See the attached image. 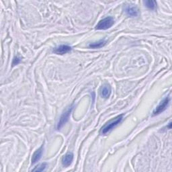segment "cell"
Here are the masks:
<instances>
[{"instance_id": "30bf717a", "label": "cell", "mask_w": 172, "mask_h": 172, "mask_svg": "<svg viewBox=\"0 0 172 172\" xmlns=\"http://www.w3.org/2000/svg\"><path fill=\"white\" fill-rule=\"evenodd\" d=\"M106 43V41L105 40H101L97 42H96V43H90L89 44V47L91 49H99L104 46Z\"/></svg>"}, {"instance_id": "ba28073f", "label": "cell", "mask_w": 172, "mask_h": 172, "mask_svg": "<svg viewBox=\"0 0 172 172\" xmlns=\"http://www.w3.org/2000/svg\"><path fill=\"white\" fill-rule=\"evenodd\" d=\"M43 152V147L42 146L40 148H39L38 150H36L32 157V164H34L36 162H38L42 157Z\"/></svg>"}, {"instance_id": "7a4b0ae2", "label": "cell", "mask_w": 172, "mask_h": 172, "mask_svg": "<svg viewBox=\"0 0 172 172\" xmlns=\"http://www.w3.org/2000/svg\"><path fill=\"white\" fill-rule=\"evenodd\" d=\"M114 23V20L112 17H107L100 20L96 26L97 30H107L112 27Z\"/></svg>"}, {"instance_id": "277c9868", "label": "cell", "mask_w": 172, "mask_h": 172, "mask_svg": "<svg viewBox=\"0 0 172 172\" xmlns=\"http://www.w3.org/2000/svg\"><path fill=\"white\" fill-rule=\"evenodd\" d=\"M72 109H73V106L69 107V108L63 114V115L61 116V118H60L59 122L57 124V128L58 130L61 129L64 126V124L68 121L69 116H70V114L71 112Z\"/></svg>"}, {"instance_id": "3957f363", "label": "cell", "mask_w": 172, "mask_h": 172, "mask_svg": "<svg viewBox=\"0 0 172 172\" xmlns=\"http://www.w3.org/2000/svg\"><path fill=\"white\" fill-rule=\"evenodd\" d=\"M169 100L170 99L169 97H165V98L161 102V103L158 105V106L155 109V110L153 111V116L159 114L160 113L163 112L164 110H165L167 106H168L169 103Z\"/></svg>"}, {"instance_id": "8992f818", "label": "cell", "mask_w": 172, "mask_h": 172, "mask_svg": "<svg viewBox=\"0 0 172 172\" xmlns=\"http://www.w3.org/2000/svg\"><path fill=\"white\" fill-rule=\"evenodd\" d=\"M71 50V46L68 45H61L54 49L53 52L57 55H64Z\"/></svg>"}, {"instance_id": "4fadbf2b", "label": "cell", "mask_w": 172, "mask_h": 172, "mask_svg": "<svg viewBox=\"0 0 172 172\" xmlns=\"http://www.w3.org/2000/svg\"><path fill=\"white\" fill-rule=\"evenodd\" d=\"M20 62V58L16 57V58H15L14 59H13V65H18Z\"/></svg>"}, {"instance_id": "8fae6325", "label": "cell", "mask_w": 172, "mask_h": 172, "mask_svg": "<svg viewBox=\"0 0 172 172\" xmlns=\"http://www.w3.org/2000/svg\"><path fill=\"white\" fill-rule=\"evenodd\" d=\"M144 3H145L146 7L150 10H154L156 8L157 3L155 1H145Z\"/></svg>"}, {"instance_id": "7c38bea8", "label": "cell", "mask_w": 172, "mask_h": 172, "mask_svg": "<svg viewBox=\"0 0 172 172\" xmlns=\"http://www.w3.org/2000/svg\"><path fill=\"white\" fill-rule=\"evenodd\" d=\"M46 167V163H43V164H41L37 167H36L34 169H32V171H43L45 169Z\"/></svg>"}, {"instance_id": "52a82bcc", "label": "cell", "mask_w": 172, "mask_h": 172, "mask_svg": "<svg viewBox=\"0 0 172 172\" xmlns=\"http://www.w3.org/2000/svg\"><path fill=\"white\" fill-rule=\"evenodd\" d=\"M125 12L129 16L131 17H136L138 16V10L136 7L132 6H127L125 7Z\"/></svg>"}, {"instance_id": "5b68a950", "label": "cell", "mask_w": 172, "mask_h": 172, "mask_svg": "<svg viewBox=\"0 0 172 172\" xmlns=\"http://www.w3.org/2000/svg\"><path fill=\"white\" fill-rule=\"evenodd\" d=\"M73 160V154L71 152H69L65 154L62 159V165L64 167H67L70 165Z\"/></svg>"}, {"instance_id": "9c48e42d", "label": "cell", "mask_w": 172, "mask_h": 172, "mask_svg": "<svg viewBox=\"0 0 172 172\" xmlns=\"http://www.w3.org/2000/svg\"><path fill=\"white\" fill-rule=\"evenodd\" d=\"M111 94V87L109 85L106 84L101 87L100 95L104 98H108Z\"/></svg>"}, {"instance_id": "6da1fadb", "label": "cell", "mask_w": 172, "mask_h": 172, "mask_svg": "<svg viewBox=\"0 0 172 172\" xmlns=\"http://www.w3.org/2000/svg\"><path fill=\"white\" fill-rule=\"evenodd\" d=\"M123 115H120L117 118H115L113 120H110L109 122H107L104 126L102 127L100 130V134H106L107 133H108L112 129H113L117 124H118L121 120H122Z\"/></svg>"}]
</instances>
